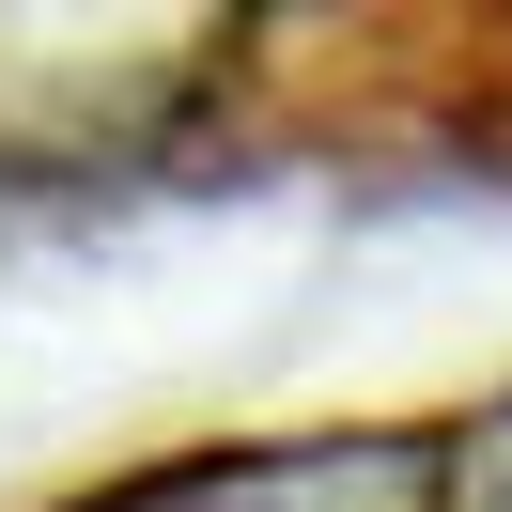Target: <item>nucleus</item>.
Masks as SVG:
<instances>
[{
	"label": "nucleus",
	"mask_w": 512,
	"mask_h": 512,
	"mask_svg": "<svg viewBox=\"0 0 512 512\" xmlns=\"http://www.w3.org/2000/svg\"><path fill=\"white\" fill-rule=\"evenodd\" d=\"M373 481H404V450H295L264 481H187V512H404Z\"/></svg>",
	"instance_id": "1"
}]
</instances>
